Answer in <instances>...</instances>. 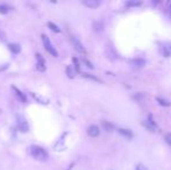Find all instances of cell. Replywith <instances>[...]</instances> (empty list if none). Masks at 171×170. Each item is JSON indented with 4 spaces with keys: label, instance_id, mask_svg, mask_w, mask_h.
Here are the masks:
<instances>
[{
    "label": "cell",
    "instance_id": "cell-25",
    "mask_svg": "<svg viewBox=\"0 0 171 170\" xmlns=\"http://www.w3.org/2000/svg\"><path fill=\"white\" fill-rule=\"evenodd\" d=\"M135 170H149L146 167V165H143V164H138L136 165V168H135Z\"/></svg>",
    "mask_w": 171,
    "mask_h": 170
},
{
    "label": "cell",
    "instance_id": "cell-27",
    "mask_svg": "<svg viewBox=\"0 0 171 170\" xmlns=\"http://www.w3.org/2000/svg\"><path fill=\"white\" fill-rule=\"evenodd\" d=\"M168 12H169V13H171V1H169V2H168Z\"/></svg>",
    "mask_w": 171,
    "mask_h": 170
},
{
    "label": "cell",
    "instance_id": "cell-10",
    "mask_svg": "<svg viewBox=\"0 0 171 170\" xmlns=\"http://www.w3.org/2000/svg\"><path fill=\"white\" fill-rule=\"evenodd\" d=\"M18 128H19L20 132H22V133H27L29 129V126H28V124L24 121V120H21V121L18 122Z\"/></svg>",
    "mask_w": 171,
    "mask_h": 170
},
{
    "label": "cell",
    "instance_id": "cell-3",
    "mask_svg": "<svg viewBox=\"0 0 171 170\" xmlns=\"http://www.w3.org/2000/svg\"><path fill=\"white\" fill-rule=\"evenodd\" d=\"M71 43L72 46L75 47V49H76L78 53H81V54H85V48H84V46L81 44V42L79 41V40L77 39V37H75V36H71Z\"/></svg>",
    "mask_w": 171,
    "mask_h": 170
},
{
    "label": "cell",
    "instance_id": "cell-12",
    "mask_svg": "<svg viewBox=\"0 0 171 170\" xmlns=\"http://www.w3.org/2000/svg\"><path fill=\"white\" fill-rule=\"evenodd\" d=\"M8 49H10L13 54H19L20 51H21V47L16 43H10L8 44Z\"/></svg>",
    "mask_w": 171,
    "mask_h": 170
},
{
    "label": "cell",
    "instance_id": "cell-26",
    "mask_svg": "<svg viewBox=\"0 0 171 170\" xmlns=\"http://www.w3.org/2000/svg\"><path fill=\"white\" fill-rule=\"evenodd\" d=\"M143 97H144V94H142V93H138V94L133 96V98L134 99H136V100H140V99H142Z\"/></svg>",
    "mask_w": 171,
    "mask_h": 170
},
{
    "label": "cell",
    "instance_id": "cell-23",
    "mask_svg": "<svg viewBox=\"0 0 171 170\" xmlns=\"http://www.w3.org/2000/svg\"><path fill=\"white\" fill-rule=\"evenodd\" d=\"M164 140L169 146H171V133H166L165 136H164Z\"/></svg>",
    "mask_w": 171,
    "mask_h": 170
},
{
    "label": "cell",
    "instance_id": "cell-2",
    "mask_svg": "<svg viewBox=\"0 0 171 170\" xmlns=\"http://www.w3.org/2000/svg\"><path fill=\"white\" fill-rule=\"evenodd\" d=\"M41 37H42V42H43V46H44L46 50H47V51L50 54V55H52L54 57H57V56H58V53H57V50L55 49V47H54V46L51 44L50 40L48 39L47 35L42 34V35H41Z\"/></svg>",
    "mask_w": 171,
    "mask_h": 170
},
{
    "label": "cell",
    "instance_id": "cell-11",
    "mask_svg": "<svg viewBox=\"0 0 171 170\" xmlns=\"http://www.w3.org/2000/svg\"><path fill=\"white\" fill-rule=\"evenodd\" d=\"M93 29H94V32H97V33L103 32V29H104V24H103V21H99V20L94 21V22H93Z\"/></svg>",
    "mask_w": 171,
    "mask_h": 170
},
{
    "label": "cell",
    "instance_id": "cell-13",
    "mask_svg": "<svg viewBox=\"0 0 171 170\" xmlns=\"http://www.w3.org/2000/svg\"><path fill=\"white\" fill-rule=\"evenodd\" d=\"M33 97L35 98V100H37L38 102H41L43 105H48V104H49V99L42 97V96H37L36 93H33Z\"/></svg>",
    "mask_w": 171,
    "mask_h": 170
},
{
    "label": "cell",
    "instance_id": "cell-1",
    "mask_svg": "<svg viewBox=\"0 0 171 170\" xmlns=\"http://www.w3.org/2000/svg\"><path fill=\"white\" fill-rule=\"evenodd\" d=\"M30 155L33 156L35 160H38V161H47L48 157H49L46 149L38 146L30 147Z\"/></svg>",
    "mask_w": 171,
    "mask_h": 170
},
{
    "label": "cell",
    "instance_id": "cell-8",
    "mask_svg": "<svg viewBox=\"0 0 171 170\" xmlns=\"http://www.w3.org/2000/svg\"><path fill=\"white\" fill-rule=\"evenodd\" d=\"M83 5H85L86 7H90V8H97L100 6V1L99 0H84Z\"/></svg>",
    "mask_w": 171,
    "mask_h": 170
},
{
    "label": "cell",
    "instance_id": "cell-24",
    "mask_svg": "<svg viewBox=\"0 0 171 170\" xmlns=\"http://www.w3.org/2000/svg\"><path fill=\"white\" fill-rule=\"evenodd\" d=\"M67 73H68V76H69L70 78H73V71H72L71 67H68V68H67Z\"/></svg>",
    "mask_w": 171,
    "mask_h": 170
},
{
    "label": "cell",
    "instance_id": "cell-16",
    "mask_svg": "<svg viewBox=\"0 0 171 170\" xmlns=\"http://www.w3.org/2000/svg\"><path fill=\"white\" fill-rule=\"evenodd\" d=\"M48 27H49L52 32H55V33H59V32H61V29L58 28V26H56V24H54V22H51V21L48 22Z\"/></svg>",
    "mask_w": 171,
    "mask_h": 170
},
{
    "label": "cell",
    "instance_id": "cell-14",
    "mask_svg": "<svg viewBox=\"0 0 171 170\" xmlns=\"http://www.w3.org/2000/svg\"><path fill=\"white\" fill-rule=\"evenodd\" d=\"M101 125H103V127H104L105 131H107V132H112L114 129V125H113V124H111V122L106 121V120H103V121H101Z\"/></svg>",
    "mask_w": 171,
    "mask_h": 170
},
{
    "label": "cell",
    "instance_id": "cell-9",
    "mask_svg": "<svg viewBox=\"0 0 171 170\" xmlns=\"http://www.w3.org/2000/svg\"><path fill=\"white\" fill-rule=\"evenodd\" d=\"M118 132H119L120 134L125 137H127V139H133V133L130 129H126V128H118Z\"/></svg>",
    "mask_w": 171,
    "mask_h": 170
},
{
    "label": "cell",
    "instance_id": "cell-17",
    "mask_svg": "<svg viewBox=\"0 0 171 170\" xmlns=\"http://www.w3.org/2000/svg\"><path fill=\"white\" fill-rule=\"evenodd\" d=\"M125 5L127 6V7H136V6L142 5V1H127Z\"/></svg>",
    "mask_w": 171,
    "mask_h": 170
},
{
    "label": "cell",
    "instance_id": "cell-22",
    "mask_svg": "<svg viewBox=\"0 0 171 170\" xmlns=\"http://www.w3.org/2000/svg\"><path fill=\"white\" fill-rule=\"evenodd\" d=\"M81 61H83V63L85 64L86 67H87V68H90V69H93L94 68V67H93V64L91 63L90 61H89V59H81Z\"/></svg>",
    "mask_w": 171,
    "mask_h": 170
},
{
    "label": "cell",
    "instance_id": "cell-20",
    "mask_svg": "<svg viewBox=\"0 0 171 170\" xmlns=\"http://www.w3.org/2000/svg\"><path fill=\"white\" fill-rule=\"evenodd\" d=\"M72 62H73V64H75V69H76L77 72H81V67H79V62H78V59H77L76 57H73V59H72Z\"/></svg>",
    "mask_w": 171,
    "mask_h": 170
},
{
    "label": "cell",
    "instance_id": "cell-18",
    "mask_svg": "<svg viewBox=\"0 0 171 170\" xmlns=\"http://www.w3.org/2000/svg\"><path fill=\"white\" fill-rule=\"evenodd\" d=\"M13 90H14L15 92H16V96H18V97H19L20 99H21V102H27V99H26V97H24V94L22 92H21L20 90H18L16 88H13Z\"/></svg>",
    "mask_w": 171,
    "mask_h": 170
},
{
    "label": "cell",
    "instance_id": "cell-19",
    "mask_svg": "<svg viewBox=\"0 0 171 170\" xmlns=\"http://www.w3.org/2000/svg\"><path fill=\"white\" fill-rule=\"evenodd\" d=\"M10 12V7L6 5H0V13L1 14H7Z\"/></svg>",
    "mask_w": 171,
    "mask_h": 170
},
{
    "label": "cell",
    "instance_id": "cell-4",
    "mask_svg": "<svg viewBox=\"0 0 171 170\" xmlns=\"http://www.w3.org/2000/svg\"><path fill=\"white\" fill-rule=\"evenodd\" d=\"M129 64L133 69H142L146 65V61L143 59H133L129 61Z\"/></svg>",
    "mask_w": 171,
    "mask_h": 170
},
{
    "label": "cell",
    "instance_id": "cell-21",
    "mask_svg": "<svg viewBox=\"0 0 171 170\" xmlns=\"http://www.w3.org/2000/svg\"><path fill=\"white\" fill-rule=\"evenodd\" d=\"M83 76L86 78H90V79H92V81H95V82H101L99 78H97L95 76H92V75H90V73H83Z\"/></svg>",
    "mask_w": 171,
    "mask_h": 170
},
{
    "label": "cell",
    "instance_id": "cell-15",
    "mask_svg": "<svg viewBox=\"0 0 171 170\" xmlns=\"http://www.w3.org/2000/svg\"><path fill=\"white\" fill-rule=\"evenodd\" d=\"M156 102H158V104H160L161 106H170V105H171L170 102H168V100L163 99V98H160V97L156 98Z\"/></svg>",
    "mask_w": 171,
    "mask_h": 170
},
{
    "label": "cell",
    "instance_id": "cell-7",
    "mask_svg": "<svg viewBox=\"0 0 171 170\" xmlns=\"http://www.w3.org/2000/svg\"><path fill=\"white\" fill-rule=\"evenodd\" d=\"M99 127L98 126H95V125H91L89 128H87V134L90 136H92V137H95V136H98L99 135Z\"/></svg>",
    "mask_w": 171,
    "mask_h": 170
},
{
    "label": "cell",
    "instance_id": "cell-6",
    "mask_svg": "<svg viewBox=\"0 0 171 170\" xmlns=\"http://www.w3.org/2000/svg\"><path fill=\"white\" fill-rule=\"evenodd\" d=\"M143 126L146 127V128H148V131H150V132L156 131V124H155V121L152 120L151 116H149V120H144V121H143Z\"/></svg>",
    "mask_w": 171,
    "mask_h": 170
},
{
    "label": "cell",
    "instance_id": "cell-5",
    "mask_svg": "<svg viewBox=\"0 0 171 170\" xmlns=\"http://www.w3.org/2000/svg\"><path fill=\"white\" fill-rule=\"evenodd\" d=\"M36 59H37V63H36V68H37L38 71H46V69H47V67H46V61H44V59L42 57V55L41 54H36Z\"/></svg>",
    "mask_w": 171,
    "mask_h": 170
}]
</instances>
